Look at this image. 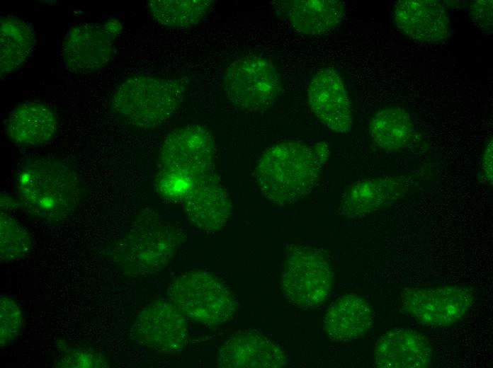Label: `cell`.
Segmentation results:
<instances>
[{
	"instance_id": "cell-19",
	"label": "cell",
	"mask_w": 493,
	"mask_h": 368,
	"mask_svg": "<svg viewBox=\"0 0 493 368\" xmlns=\"http://www.w3.org/2000/svg\"><path fill=\"white\" fill-rule=\"evenodd\" d=\"M57 117L46 105L25 102L9 114L6 132L14 144L26 147L44 144L51 140L57 130Z\"/></svg>"
},
{
	"instance_id": "cell-13",
	"label": "cell",
	"mask_w": 493,
	"mask_h": 368,
	"mask_svg": "<svg viewBox=\"0 0 493 368\" xmlns=\"http://www.w3.org/2000/svg\"><path fill=\"white\" fill-rule=\"evenodd\" d=\"M414 178L412 176H395L357 180L341 195V214L348 218H361L390 207L409 193Z\"/></svg>"
},
{
	"instance_id": "cell-5",
	"label": "cell",
	"mask_w": 493,
	"mask_h": 368,
	"mask_svg": "<svg viewBox=\"0 0 493 368\" xmlns=\"http://www.w3.org/2000/svg\"><path fill=\"white\" fill-rule=\"evenodd\" d=\"M182 241L178 229L155 214L146 213L118 242L113 258L128 277H145L164 269Z\"/></svg>"
},
{
	"instance_id": "cell-14",
	"label": "cell",
	"mask_w": 493,
	"mask_h": 368,
	"mask_svg": "<svg viewBox=\"0 0 493 368\" xmlns=\"http://www.w3.org/2000/svg\"><path fill=\"white\" fill-rule=\"evenodd\" d=\"M393 17L396 26L404 35L421 43H442L450 33V18L441 1H398L395 5Z\"/></svg>"
},
{
	"instance_id": "cell-6",
	"label": "cell",
	"mask_w": 493,
	"mask_h": 368,
	"mask_svg": "<svg viewBox=\"0 0 493 368\" xmlns=\"http://www.w3.org/2000/svg\"><path fill=\"white\" fill-rule=\"evenodd\" d=\"M168 297L188 319L208 328L230 321L237 309L231 291L215 275L189 271L176 277Z\"/></svg>"
},
{
	"instance_id": "cell-1",
	"label": "cell",
	"mask_w": 493,
	"mask_h": 368,
	"mask_svg": "<svg viewBox=\"0 0 493 368\" xmlns=\"http://www.w3.org/2000/svg\"><path fill=\"white\" fill-rule=\"evenodd\" d=\"M17 191L21 207L49 224L68 218L81 202L84 187L74 167L64 159H31L21 167Z\"/></svg>"
},
{
	"instance_id": "cell-2",
	"label": "cell",
	"mask_w": 493,
	"mask_h": 368,
	"mask_svg": "<svg viewBox=\"0 0 493 368\" xmlns=\"http://www.w3.org/2000/svg\"><path fill=\"white\" fill-rule=\"evenodd\" d=\"M215 153L214 137L203 125H188L171 132L159 149L155 178L158 193L169 201L183 202L193 185L213 172Z\"/></svg>"
},
{
	"instance_id": "cell-16",
	"label": "cell",
	"mask_w": 493,
	"mask_h": 368,
	"mask_svg": "<svg viewBox=\"0 0 493 368\" xmlns=\"http://www.w3.org/2000/svg\"><path fill=\"white\" fill-rule=\"evenodd\" d=\"M287 364L283 350L261 334L251 330L237 333L221 347L217 367L225 368H278Z\"/></svg>"
},
{
	"instance_id": "cell-3",
	"label": "cell",
	"mask_w": 493,
	"mask_h": 368,
	"mask_svg": "<svg viewBox=\"0 0 493 368\" xmlns=\"http://www.w3.org/2000/svg\"><path fill=\"white\" fill-rule=\"evenodd\" d=\"M322 166L312 147L285 141L261 154L255 176L262 194L274 205L285 206L310 194L317 185Z\"/></svg>"
},
{
	"instance_id": "cell-29",
	"label": "cell",
	"mask_w": 493,
	"mask_h": 368,
	"mask_svg": "<svg viewBox=\"0 0 493 368\" xmlns=\"http://www.w3.org/2000/svg\"><path fill=\"white\" fill-rule=\"evenodd\" d=\"M313 149L317 159L323 165L328 160L330 155L328 144L324 141H322L318 142Z\"/></svg>"
},
{
	"instance_id": "cell-12",
	"label": "cell",
	"mask_w": 493,
	"mask_h": 368,
	"mask_svg": "<svg viewBox=\"0 0 493 368\" xmlns=\"http://www.w3.org/2000/svg\"><path fill=\"white\" fill-rule=\"evenodd\" d=\"M307 100L315 117L327 128L347 133L353 127L349 96L341 75L333 69L315 73L307 88Z\"/></svg>"
},
{
	"instance_id": "cell-8",
	"label": "cell",
	"mask_w": 493,
	"mask_h": 368,
	"mask_svg": "<svg viewBox=\"0 0 493 368\" xmlns=\"http://www.w3.org/2000/svg\"><path fill=\"white\" fill-rule=\"evenodd\" d=\"M222 86L230 103L252 112L272 105L280 95L282 82L268 59L251 54L235 59L227 67Z\"/></svg>"
},
{
	"instance_id": "cell-22",
	"label": "cell",
	"mask_w": 493,
	"mask_h": 368,
	"mask_svg": "<svg viewBox=\"0 0 493 368\" xmlns=\"http://www.w3.org/2000/svg\"><path fill=\"white\" fill-rule=\"evenodd\" d=\"M37 42L30 24L17 17L0 20V74L3 78L23 67L32 54Z\"/></svg>"
},
{
	"instance_id": "cell-10",
	"label": "cell",
	"mask_w": 493,
	"mask_h": 368,
	"mask_svg": "<svg viewBox=\"0 0 493 368\" xmlns=\"http://www.w3.org/2000/svg\"><path fill=\"white\" fill-rule=\"evenodd\" d=\"M405 311L427 326L447 327L460 321L474 303L466 287L446 285L407 287L401 294Z\"/></svg>"
},
{
	"instance_id": "cell-9",
	"label": "cell",
	"mask_w": 493,
	"mask_h": 368,
	"mask_svg": "<svg viewBox=\"0 0 493 368\" xmlns=\"http://www.w3.org/2000/svg\"><path fill=\"white\" fill-rule=\"evenodd\" d=\"M123 29L118 19L103 23H82L69 28L62 43L61 56L68 70L92 73L105 67L115 52V41Z\"/></svg>"
},
{
	"instance_id": "cell-27",
	"label": "cell",
	"mask_w": 493,
	"mask_h": 368,
	"mask_svg": "<svg viewBox=\"0 0 493 368\" xmlns=\"http://www.w3.org/2000/svg\"><path fill=\"white\" fill-rule=\"evenodd\" d=\"M492 0L472 1L469 5V15L473 24L486 36L493 32Z\"/></svg>"
},
{
	"instance_id": "cell-4",
	"label": "cell",
	"mask_w": 493,
	"mask_h": 368,
	"mask_svg": "<svg viewBox=\"0 0 493 368\" xmlns=\"http://www.w3.org/2000/svg\"><path fill=\"white\" fill-rule=\"evenodd\" d=\"M184 94L185 86L178 80L135 76L116 88L111 98V108L130 126L152 129L174 115Z\"/></svg>"
},
{
	"instance_id": "cell-15",
	"label": "cell",
	"mask_w": 493,
	"mask_h": 368,
	"mask_svg": "<svg viewBox=\"0 0 493 368\" xmlns=\"http://www.w3.org/2000/svg\"><path fill=\"white\" fill-rule=\"evenodd\" d=\"M183 203L191 223L205 232L221 229L232 211L230 197L213 172L193 185Z\"/></svg>"
},
{
	"instance_id": "cell-17",
	"label": "cell",
	"mask_w": 493,
	"mask_h": 368,
	"mask_svg": "<svg viewBox=\"0 0 493 368\" xmlns=\"http://www.w3.org/2000/svg\"><path fill=\"white\" fill-rule=\"evenodd\" d=\"M432 357V346L426 336L407 328L387 331L374 349L375 365L381 368H426Z\"/></svg>"
},
{
	"instance_id": "cell-7",
	"label": "cell",
	"mask_w": 493,
	"mask_h": 368,
	"mask_svg": "<svg viewBox=\"0 0 493 368\" xmlns=\"http://www.w3.org/2000/svg\"><path fill=\"white\" fill-rule=\"evenodd\" d=\"M333 272L327 257L318 249L302 245L288 248L281 276V289L293 305L310 309L328 299Z\"/></svg>"
},
{
	"instance_id": "cell-28",
	"label": "cell",
	"mask_w": 493,
	"mask_h": 368,
	"mask_svg": "<svg viewBox=\"0 0 493 368\" xmlns=\"http://www.w3.org/2000/svg\"><path fill=\"white\" fill-rule=\"evenodd\" d=\"M493 143L492 138L487 142L482 156L481 168L485 180L492 185Z\"/></svg>"
},
{
	"instance_id": "cell-25",
	"label": "cell",
	"mask_w": 493,
	"mask_h": 368,
	"mask_svg": "<svg viewBox=\"0 0 493 368\" xmlns=\"http://www.w3.org/2000/svg\"><path fill=\"white\" fill-rule=\"evenodd\" d=\"M23 325L22 310L11 297L0 298V345L4 348L11 344L19 335Z\"/></svg>"
},
{
	"instance_id": "cell-11",
	"label": "cell",
	"mask_w": 493,
	"mask_h": 368,
	"mask_svg": "<svg viewBox=\"0 0 493 368\" xmlns=\"http://www.w3.org/2000/svg\"><path fill=\"white\" fill-rule=\"evenodd\" d=\"M131 331L135 340L151 351L174 354L187 343L188 318L171 301L157 300L140 311Z\"/></svg>"
},
{
	"instance_id": "cell-20",
	"label": "cell",
	"mask_w": 493,
	"mask_h": 368,
	"mask_svg": "<svg viewBox=\"0 0 493 368\" xmlns=\"http://www.w3.org/2000/svg\"><path fill=\"white\" fill-rule=\"evenodd\" d=\"M372 307L361 297L348 294L340 297L329 307L324 318V329L334 342L362 338L372 328Z\"/></svg>"
},
{
	"instance_id": "cell-30",
	"label": "cell",
	"mask_w": 493,
	"mask_h": 368,
	"mask_svg": "<svg viewBox=\"0 0 493 368\" xmlns=\"http://www.w3.org/2000/svg\"><path fill=\"white\" fill-rule=\"evenodd\" d=\"M1 211L6 212L16 207L18 203L17 202L11 197L9 195L4 192L1 193Z\"/></svg>"
},
{
	"instance_id": "cell-24",
	"label": "cell",
	"mask_w": 493,
	"mask_h": 368,
	"mask_svg": "<svg viewBox=\"0 0 493 368\" xmlns=\"http://www.w3.org/2000/svg\"><path fill=\"white\" fill-rule=\"evenodd\" d=\"M33 246L28 231L4 212L0 213V260L6 263L26 256Z\"/></svg>"
},
{
	"instance_id": "cell-23",
	"label": "cell",
	"mask_w": 493,
	"mask_h": 368,
	"mask_svg": "<svg viewBox=\"0 0 493 368\" xmlns=\"http://www.w3.org/2000/svg\"><path fill=\"white\" fill-rule=\"evenodd\" d=\"M210 0H150L148 8L161 25L185 28L200 23L212 5Z\"/></svg>"
},
{
	"instance_id": "cell-18",
	"label": "cell",
	"mask_w": 493,
	"mask_h": 368,
	"mask_svg": "<svg viewBox=\"0 0 493 368\" xmlns=\"http://www.w3.org/2000/svg\"><path fill=\"white\" fill-rule=\"evenodd\" d=\"M275 8L294 30L306 36L332 32L345 15L344 3L336 0L279 1Z\"/></svg>"
},
{
	"instance_id": "cell-26",
	"label": "cell",
	"mask_w": 493,
	"mask_h": 368,
	"mask_svg": "<svg viewBox=\"0 0 493 368\" xmlns=\"http://www.w3.org/2000/svg\"><path fill=\"white\" fill-rule=\"evenodd\" d=\"M104 355L86 348L64 347L56 367L62 368H98L108 367Z\"/></svg>"
},
{
	"instance_id": "cell-21",
	"label": "cell",
	"mask_w": 493,
	"mask_h": 368,
	"mask_svg": "<svg viewBox=\"0 0 493 368\" xmlns=\"http://www.w3.org/2000/svg\"><path fill=\"white\" fill-rule=\"evenodd\" d=\"M369 132L379 149L397 152L409 149L416 139V130L410 114L399 106L378 110L369 124Z\"/></svg>"
}]
</instances>
